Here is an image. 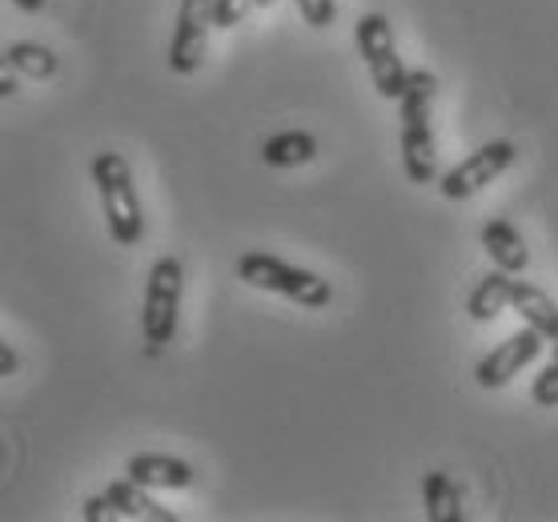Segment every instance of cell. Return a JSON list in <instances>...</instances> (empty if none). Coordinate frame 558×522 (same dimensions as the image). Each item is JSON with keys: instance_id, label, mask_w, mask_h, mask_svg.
<instances>
[{"instance_id": "obj_16", "label": "cell", "mask_w": 558, "mask_h": 522, "mask_svg": "<svg viewBox=\"0 0 558 522\" xmlns=\"http://www.w3.org/2000/svg\"><path fill=\"white\" fill-rule=\"evenodd\" d=\"M4 61L13 64L16 73H25L33 81H49L57 73V52L45 49V45H33V40H16L4 49Z\"/></svg>"}, {"instance_id": "obj_17", "label": "cell", "mask_w": 558, "mask_h": 522, "mask_svg": "<svg viewBox=\"0 0 558 522\" xmlns=\"http://www.w3.org/2000/svg\"><path fill=\"white\" fill-rule=\"evenodd\" d=\"M534 406H543V410H555L558 406V338L555 345H550V362H546V369L534 378Z\"/></svg>"}, {"instance_id": "obj_6", "label": "cell", "mask_w": 558, "mask_h": 522, "mask_svg": "<svg viewBox=\"0 0 558 522\" xmlns=\"http://www.w3.org/2000/svg\"><path fill=\"white\" fill-rule=\"evenodd\" d=\"M514 157H519V149L510 141H490V145L474 149L470 157H462L454 169H446L438 178V190L450 202H466L474 193H483L486 185H495V178H502L514 166Z\"/></svg>"}, {"instance_id": "obj_22", "label": "cell", "mask_w": 558, "mask_h": 522, "mask_svg": "<svg viewBox=\"0 0 558 522\" xmlns=\"http://www.w3.org/2000/svg\"><path fill=\"white\" fill-rule=\"evenodd\" d=\"M0 93H4V97H13L16 93V77H13V64L4 61V73H0Z\"/></svg>"}, {"instance_id": "obj_13", "label": "cell", "mask_w": 558, "mask_h": 522, "mask_svg": "<svg viewBox=\"0 0 558 522\" xmlns=\"http://www.w3.org/2000/svg\"><path fill=\"white\" fill-rule=\"evenodd\" d=\"M105 495L113 498V507L121 510V519L178 522V519H173V510L161 507V502L149 495V486H141L137 478H117V483L105 486Z\"/></svg>"}, {"instance_id": "obj_23", "label": "cell", "mask_w": 558, "mask_h": 522, "mask_svg": "<svg viewBox=\"0 0 558 522\" xmlns=\"http://www.w3.org/2000/svg\"><path fill=\"white\" fill-rule=\"evenodd\" d=\"M13 4H16V9H25V13H40L49 0H13Z\"/></svg>"}, {"instance_id": "obj_14", "label": "cell", "mask_w": 558, "mask_h": 522, "mask_svg": "<svg viewBox=\"0 0 558 522\" xmlns=\"http://www.w3.org/2000/svg\"><path fill=\"white\" fill-rule=\"evenodd\" d=\"M314 157H317V141L305 129H286V133L269 137L262 145V161L269 169H298V166H310Z\"/></svg>"}, {"instance_id": "obj_8", "label": "cell", "mask_w": 558, "mask_h": 522, "mask_svg": "<svg viewBox=\"0 0 558 522\" xmlns=\"http://www.w3.org/2000/svg\"><path fill=\"white\" fill-rule=\"evenodd\" d=\"M543 345H546L543 333L534 330V326H522L519 333H510L507 342L495 345V350L478 362L474 378H478V386H483V390H498V386H507L510 378H519L522 369L543 354Z\"/></svg>"}, {"instance_id": "obj_4", "label": "cell", "mask_w": 558, "mask_h": 522, "mask_svg": "<svg viewBox=\"0 0 558 522\" xmlns=\"http://www.w3.org/2000/svg\"><path fill=\"white\" fill-rule=\"evenodd\" d=\"M238 278H242L245 286H254V290L281 293V298H290V302H298V306H305V309H326L333 302L330 281H322L317 274H310V269L286 266V262L274 254L238 257Z\"/></svg>"}, {"instance_id": "obj_9", "label": "cell", "mask_w": 558, "mask_h": 522, "mask_svg": "<svg viewBox=\"0 0 558 522\" xmlns=\"http://www.w3.org/2000/svg\"><path fill=\"white\" fill-rule=\"evenodd\" d=\"M483 250H486V257H490L498 269H507V274H522V269L531 266V250L522 242L519 226L507 221V217H490L483 226Z\"/></svg>"}, {"instance_id": "obj_1", "label": "cell", "mask_w": 558, "mask_h": 522, "mask_svg": "<svg viewBox=\"0 0 558 522\" xmlns=\"http://www.w3.org/2000/svg\"><path fill=\"white\" fill-rule=\"evenodd\" d=\"M434 93H438V81L426 69H414L407 81V93H402V169L414 185H430L438 181V149H434Z\"/></svg>"}, {"instance_id": "obj_7", "label": "cell", "mask_w": 558, "mask_h": 522, "mask_svg": "<svg viewBox=\"0 0 558 522\" xmlns=\"http://www.w3.org/2000/svg\"><path fill=\"white\" fill-rule=\"evenodd\" d=\"M217 0H181L173 40H169V69L178 77H193L205 64L209 28H217Z\"/></svg>"}, {"instance_id": "obj_2", "label": "cell", "mask_w": 558, "mask_h": 522, "mask_svg": "<svg viewBox=\"0 0 558 522\" xmlns=\"http://www.w3.org/2000/svg\"><path fill=\"white\" fill-rule=\"evenodd\" d=\"M93 185L101 193L105 226L117 245H137L145 238V217H141V197L133 185V169L121 154L93 157Z\"/></svg>"}, {"instance_id": "obj_21", "label": "cell", "mask_w": 558, "mask_h": 522, "mask_svg": "<svg viewBox=\"0 0 558 522\" xmlns=\"http://www.w3.org/2000/svg\"><path fill=\"white\" fill-rule=\"evenodd\" d=\"M16 366H21V362H16L13 345H0V369H4V374H9V378H13V374H16Z\"/></svg>"}, {"instance_id": "obj_3", "label": "cell", "mask_w": 558, "mask_h": 522, "mask_svg": "<svg viewBox=\"0 0 558 522\" xmlns=\"http://www.w3.org/2000/svg\"><path fill=\"white\" fill-rule=\"evenodd\" d=\"M181 286H185V269L178 257H157L149 269L145 302H141V338H145L149 354H161L178 333Z\"/></svg>"}, {"instance_id": "obj_24", "label": "cell", "mask_w": 558, "mask_h": 522, "mask_svg": "<svg viewBox=\"0 0 558 522\" xmlns=\"http://www.w3.org/2000/svg\"><path fill=\"white\" fill-rule=\"evenodd\" d=\"M257 4H266V9H269V4H278V0H257Z\"/></svg>"}, {"instance_id": "obj_5", "label": "cell", "mask_w": 558, "mask_h": 522, "mask_svg": "<svg viewBox=\"0 0 558 522\" xmlns=\"http://www.w3.org/2000/svg\"><path fill=\"white\" fill-rule=\"evenodd\" d=\"M354 40H357L362 61H366V69H369L374 89H378L386 101H402L410 69L402 64V57H398L390 21H386L381 13H362L357 16V25H354Z\"/></svg>"}, {"instance_id": "obj_19", "label": "cell", "mask_w": 558, "mask_h": 522, "mask_svg": "<svg viewBox=\"0 0 558 522\" xmlns=\"http://www.w3.org/2000/svg\"><path fill=\"white\" fill-rule=\"evenodd\" d=\"M257 0H217V28H233L242 25L245 16H250V9H254Z\"/></svg>"}, {"instance_id": "obj_20", "label": "cell", "mask_w": 558, "mask_h": 522, "mask_svg": "<svg viewBox=\"0 0 558 522\" xmlns=\"http://www.w3.org/2000/svg\"><path fill=\"white\" fill-rule=\"evenodd\" d=\"M81 519H85V522L121 519V510L113 507V498H109V495H93V498H85V507H81Z\"/></svg>"}, {"instance_id": "obj_12", "label": "cell", "mask_w": 558, "mask_h": 522, "mask_svg": "<svg viewBox=\"0 0 558 522\" xmlns=\"http://www.w3.org/2000/svg\"><path fill=\"white\" fill-rule=\"evenodd\" d=\"M510 309L522 318V326H534V330L543 333L546 342L558 338V302L546 290H538L531 281H514V302H510Z\"/></svg>"}, {"instance_id": "obj_10", "label": "cell", "mask_w": 558, "mask_h": 522, "mask_svg": "<svg viewBox=\"0 0 558 522\" xmlns=\"http://www.w3.org/2000/svg\"><path fill=\"white\" fill-rule=\"evenodd\" d=\"M125 474L149 490H185L193 483V466L173 454H133Z\"/></svg>"}, {"instance_id": "obj_15", "label": "cell", "mask_w": 558, "mask_h": 522, "mask_svg": "<svg viewBox=\"0 0 558 522\" xmlns=\"http://www.w3.org/2000/svg\"><path fill=\"white\" fill-rule=\"evenodd\" d=\"M422 502L430 522H458L462 519V490L446 471H430L422 478Z\"/></svg>"}, {"instance_id": "obj_18", "label": "cell", "mask_w": 558, "mask_h": 522, "mask_svg": "<svg viewBox=\"0 0 558 522\" xmlns=\"http://www.w3.org/2000/svg\"><path fill=\"white\" fill-rule=\"evenodd\" d=\"M298 13L310 28H330L333 16H338V0H293Z\"/></svg>"}, {"instance_id": "obj_11", "label": "cell", "mask_w": 558, "mask_h": 522, "mask_svg": "<svg viewBox=\"0 0 558 522\" xmlns=\"http://www.w3.org/2000/svg\"><path fill=\"white\" fill-rule=\"evenodd\" d=\"M510 302H514V274H507V269H490L486 278H478V286L470 290L466 298V314L474 321H495L502 309H510Z\"/></svg>"}]
</instances>
